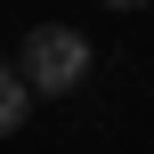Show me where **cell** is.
<instances>
[{
	"mask_svg": "<svg viewBox=\"0 0 154 154\" xmlns=\"http://www.w3.org/2000/svg\"><path fill=\"white\" fill-rule=\"evenodd\" d=\"M89 65H97V57H89V32H81V24H32L24 49H16V73H24L32 97H65V89H81Z\"/></svg>",
	"mask_w": 154,
	"mask_h": 154,
	"instance_id": "cell-1",
	"label": "cell"
},
{
	"mask_svg": "<svg viewBox=\"0 0 154 154\" xmlns=\"http://www.w3.org/2000/svg\"><path fill=\"white\" fill-rule=\"evenodd\" d=\"M24 114H32V89H24V73H16V65H0V138H16V130H24Z\"/></svg>",
	"mask_w": 154,
	"mask_h": 154,
	"instance_id": "cell-2",
	"label": "cell"
}]
</instances>
